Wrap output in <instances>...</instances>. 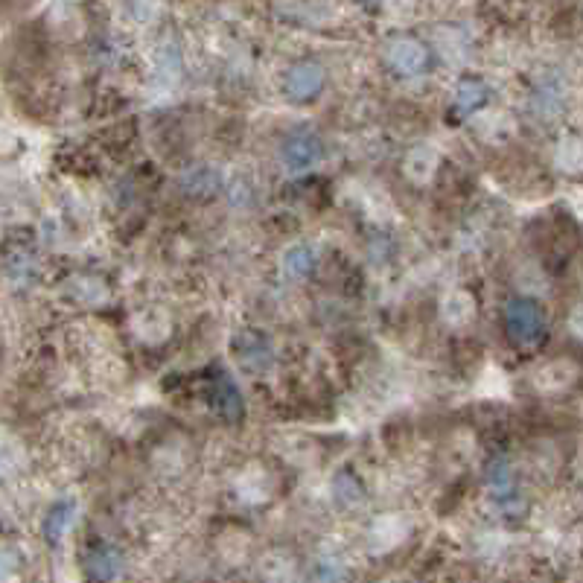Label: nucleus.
Masks as SVG:
<instances>
[{
	"mask_svg": "<svg viewBox=\"0 0 583 583\" xmlns=\"http://www.w3.org/2000/svg\"><path fill=\"white\" fill-rule=\"evenodd\" d=\"M388 62H391V68L406 73V76L420 73L426 68V47L414 38H397L388 47Z\"/></svg>",
	"mask_w": 583,
	"mask_h": 583,
	"instance_id": "4",
	"label": "nucleus"
},
{
	"mask_svg": "<svg viewBox=\"0 0 583 583\" xmlns=\"http://www.w3.org/2000/svg\"><path fill=\"white\" fill-rule=\"evenodd\" d=\"M260 575H263L269 583H295L298 569H295V560H292L289 554L275 551V554H269V557L263 560Z\"/></svg>",
	"mask_w": 583,
	"mask_h": 583,
	"instance_id": "11",
	"label": "nucleus"
},
{
	"mask_svg": "<svg viewBox=\"0 0 583 583\" xmlns=\"http://www.w3.org/2000/svg\"><path fill=\"white\" fill-rule=\"evenodd\" d=\"M324 82H327V76H324V68H321V65H315V62H301V65H295V68L289 70V76H286V91H289L292 100H309V97L321 94Z\"/></svg>",
	"mask_w": 583,
	"mask_h": 583,
	"instance_id": "3",
	"label": "nucleus"
},
{
	"mask_svg": "<svg viewBox=\"0 0 583 583\" xmlns=\"http://www.w3.org/2000/svg\"><path fill=\"white\" fill-rule=\"evenodd\" d=\"M473 315H476V298L470 292H464V289L449 292L444 298V304H441V318L449 327H464V324L473 321Z\"/></svg>",
	"mask_w": 583,
	"mask_h": 583,
	"instance_id": "7",
	"label": "nucleus"
},
{
	"mask_svg": "<svg viewBox=\"0 0 583 583\" xmlns=\"http://www.w3.org/2000/svg\"><path fill=\"white\" fill-rule=\"evenodd\" d=\"M73 292H76V298H79L82 304H100V301L108 298L103 283H100V280H91V277H79V280L73 283Z\"/></svg>",
	"mask_w": 583,
	"mask_h": 583,
	"instance_id": "18",
	"label": "nucleus"
},
{
	"mask_svg": "<svg viewBox=\"0 0 583 583\" xmlns=\"http://www.w3.org/2000/svg\"><path fill=\"white\" fill-rule=\"evenodd\" d=\"M347 581V569L342 560L336 557H324L318 563V583H344Z\"/></svg>",
	"mask_w": 583,
	"mask_h": 583,
	"instance_id": "21",
	"label": "nucleus"
},
{
	"mask_svg": "<svg viewBox=\"0 0 583 583\" xmlns=\"http://www.w3.org/2000/svg\"><path fill=\"white\" fill-rule=\"evenodd\" d=\"M557 161L569 170H583V140L569 138L560 143L557 149Z\"/></svg>",
	"mask_w": 583,
	"mask_h": 583,
	"instance_id": "19",
	"label": "nucleus"
},
{
	"mask_svg": "<svg viewBox=\"0 0 583 583\" xmlns=\"http://www.w3.org/2000/svg\"><path fill=\"white\" fill-rule=\"evenodd\" d=\"M333 496H336V502L344 505V508H353V505H359L362 502V484L353 479V476H336V484H333Z\"/></svg>",
	"mask_w": 583,
	"mask_h": 583,
	"instance_id": "17",
	"label": "nucleus"
},
{
	"mask_svg": "<svg viewBox=\"0 0 583 583\" xmlns=\"http://www.w3.org/2000/svg\"><path fill=\"white\" fill-rule=\"evenodd\" d=\"M578 379V365L572 362V359H554L549 365H543L540 371H537V388L540 391H546V394H560V391H566L572 382Z\"/></svg>",
	"mask_w": 583,
	"mask_h": 583,
	"instance_id": "5",
	"label": "nucleus"
},
{
	"mask_svg": "<svg viewBox=\"0 0 583 583\" xmlns=\"http://www.w3.org/2000/svg\"><path fill=\"white\" fill-rule=\"evenodd\" d=\"M237 356L245 368H251L254 374H263L266 368H272V350H269V342H263L260 336L254 333H242L240 342H237Z\"/></svg>",
	"mask_w": 583,
	"mask_h": 583,
	"instance_id": "6",
	"label": "nucleus"
},
{
	"mask_svg": "<svg viewBox=\"0 0 583 583\" xmlns=\"http://www.w3.org/2000/svg\"><path fill=\"white\" fill-rule=\"evenodd\" d=\"M216 397H219V412L225 414V417H237L242 412L240 391H237V385L228 377H219V382H216Z\"/></svg>",
	"mask_w": 583,
	"mask_h": 583,
	"instance_id": "16",
	"label": "nucleus"
},
{
	"mask_svg": "<svg viewBox=\"0 0 583 583\" xmlns=\"http://www.w3.org/2000/svg\"><path fill=\"white\" fill-rule=\"evenodd\" d=\"M321 158H324V146H321V140L312 138V135H298V138L289 140L286 149H283V164H286V170L292 172V175L318 167Z\"/></svg>",
	"mask_w": 583,
	"mask_h": 583,
	"instance_id": "2",
	"label": "nucleus"
},
{
	"mask_svg": "<svg viewBox=\"0 0 583 583\" xmlns=\"http://www.w3.org/2000/svg\"><path fill=\"white\" fill-rule=\"evenodd\" d=\"M484 100H487V88L481 85L479 79H464L455 91V105H458L461 114H473Z\"/></svg>",
	"mask_w": 583,
	"mask_h": 583,
	"instance_id": "13",
	"label": "nucleus"
},
{
	"mask_svg": "<svg viewBox=\"0 0 583 583\" xmlns=\"http://www.w3.org/2000/svg\"><path fill=\"white\" fill-rule=\"evenodd\" d=\"M315 266V254L309 245H292L283 254V272L289 277H307Z\"/></svg>",
	"mask_w": 583,
	"mask_h": 583,
	"instance_id": "12",
	"label": "nucleus"
},
{
	"mask_svg": "<svg viewBox=\"0 0 583 583\" xmlns=\"http://www.w3.org/2000/svg\"><path fill=\"white\" fill-rule=\"evenodd\" d=\"M21 581V557L12 549L0 551V583Z\"/></svg>",
	"mask_w": 583,
	"mask_h": 583,
	"instance_id": "20",
	"label": "nucleus"
},
{
	"mask_svg": "<svg viewBox=\"0 0 583 583\" xmlns=\"http://www.w3.org/2000/svg\"><path fill=\"white\" fill-rule=\"evenodd\" d=\"M237 487H240L237 493H240L242 502H263L269 496V490H266V473L263 470H248Z\"/></svg>",
	"mask_w": 583,
	"mask_h": 583,
	"instance_id": "15",
	"label": "nucleus"
},
{
	"mask_svg": "<svg viewBox=\"0 0 583 583\" xmlns=\"http://www.w3.org/2000/svg\"><path fill=\"white\" fill-rule=\"evenodd\" d=\"M85 569H88V575L94 578V581H111V578H117V572H120V554L114 549H94L88 554V560H85Z\"/></svg>",
	"mask_w": 583,
	"mask_h": 583,
	"instance_id": "10",
	"label": "nucleus"
},
{
	"mask_svg": "<svg viewBox=\"0 0 583 583\" xmlns=\"http://www.w3.org/2000/svg\"><path fill=\"white\" fill-rule=\"evenodd\" d=\"M403 534H406V525H403L400 516H382L374 525V540H377L379 549H388V546L400 543Z\"/></svg>",
	"mask_w": 583,
	"mask_h": 583,
	"instance_id": "14",
	"label": "nucleus"
},
{
	"mask_svg": "<svg viewBox=\"0 0 583 583\" xmlns=\"http://www.w3.org/2000/svg\"><path fill=\"white\" fill-rule=\"evenodd\" d=\"M505 327L519 347H534L546 336V318L534 301H511L505 309Z\"/></svg>",
	"mask_w": 583,
	"mask_h": 583,
	"instance_id": "1",
	"label": "nucleus"
},
{
	"mask_svg": "<svg viewBox=\"0 0 583 583\" xmlns=\"http://www.w3.org/2000/svg\"><path fill=\"white\" fill-rule=\"evenodd\" d=\"M73 519H76V505H73V502H59V505H53L47 519H44V534H47V540H50V543H62L65 534L70 531V525H73Z\"/></svg>",
	"mask_w": 583,
	"mask_h": 583,
	"instance_id": "9",
	"label": "nucleus"
},
{
	"mask_svg": "<svg viewBox=\"0 0 583 583\" xmlns=\"http://www.w3.org/2000/svg\"><path fill=\"white\" fill-rule=\"evenodd\" d=\"M569 327H572V333L578 336L583 342V307H578L572 312V318H569Z\"/></svg>",
	"mask_w": 583,
	"mask_h": 583,
	"instance_id": "22",
	"label": "nucleus"
},
{
	"mask_svg": "<svg viewBox=\"0 0 583 583\" xmlns=\"http://www.w3.org/2000/svg\"><path fill=\"white\" fill-rule=\"evenodd\" d=\"M403 170L406 175L412 178L414 184H426L435 170H438V155H435V149H429V146H417L409 152V158H406V164H403Z\"/></svg>",
	"mask_w": 583,
	"mask_h": 583,
	"instance_id": "8",
	"label": "nucleus"
}]
</instances>
